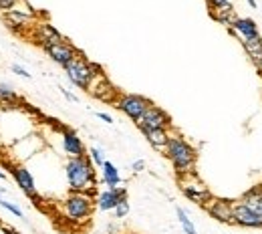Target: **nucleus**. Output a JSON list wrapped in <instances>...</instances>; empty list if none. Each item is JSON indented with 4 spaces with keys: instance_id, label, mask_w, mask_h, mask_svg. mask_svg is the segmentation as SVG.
Instances as JSON below:
<instances>
[{
    "instance_id": "nucleus-1",
    "label": "nucleus",
    "mask_w": 262,
    "mask_h": 234,
    "mask_svg": "<svg viewBox=\"0 0 262 234\" xmlns=\"http://www.w3.org/2000/svg\"><path fill=\"white\" fill-rule=\"evenodd\" d=\"M65 176L69 182L71 192H85L93 194L97 190V174L95 166L89 160V156H79V158H69L65 164Z\"/></svg>"
},
{
    "instance_id": "nucleus-2",
    "label": "nucleus",
    "mask_w": 262,
    "mask_h": 234,
    "mask_svg": "<svg viewBox=\"0 0 262 234\" xmlns=\"http://www.w3.org/2000/svg\"><path fill=\"white\" fill-rule=\"evenodd\" d=\"M164 154L165 158L171 162L173 172L178 174V178L180 176H188V174H196V150L192 147V143H188L180 134L169 135Z\"/></svg>"
},
{
    "instance_id": "nucleus-3",
    "label": "nucleus",
    "mask_w": 262,
    "mask_h": 234,
    "mask_svg": "<svg viewBox=\"0 0 262 234\" xmlns=\"http://www.w3.org/2000/svg\"><path fill=\"white\" fill-rule=\"evenodd\" d=\"M95 208V198L93 194H85V192H71L63 200V214L69 222L73 224H83L91 218Z\"/></svg>"
},
{
    "instance_id": "nucleus-4",
    "label": "nucleus",
    "mask_w": 262,
    "mask_h": 234,
    "mask_svg": "<svg viewBox=\"0 0 262 234\" xmlns=\"http://www.w3.org/2000/svg\"><path fill=\"white\" fill-rule=\"evenodd\" d=\"M65 73H67V79L75 87H79L83 91H89L91 85H93V81L101 75L97 65H93L91 61H87L83 55H79L77 59H73L65 67Z\"/></svg>"
},
{
    "instance_id": "nucleus-5",
    "label": "nucleus",
    "mask_w": 262,
    "mask_h": 234,
    "mask_svg": "<svg viewBox=\"0 0 262 234\" xmlns=\"http://www.w3.org/2000/svg\"><path fill=\"white\" fill-rule=\"evenodd\" d=\"M180 182V190L184 192V196L194 204L204 206L206 202L212 198V192L208 190V186L198 178L196 174H188V176H180L178 178Z\"/></svg>"
},
{
    "instance_id": "nucleus-6",
    "label": "nucleus",
    "mask_w": 262,
    "mask_h": 234,
    "mask_svg": "<svg viewBox=\"0 0 262 234\" xmlns=\"http://www.w3.org/2000/svg\"><path fill=\"white\" fill-rule=\"evenodd\" d=\"M149 103L151 101L145 99L143 95H137V93H123V95H119L117 101H115V107L123 113V115H127L131 121H139V117L143 115V111L149 107Z\"/></svg>"
},
{
    "instance_id": "nucleus-7",
    "label": "nucleus",
    "mask_w": 262,
    "mask_h": 234,
    "mask_svg": "<svg viewBox=\"0 0 262 234\" xmlns=\"http://www.w3.org/2000/svg\"><path fill=\"white\" fill-rule=\"evenodd\" d=\"M135 125L141 132H145V130H169L171 127V119H169V115L162 107L149 103V107L143 111V115L139 117V121Z\"/></svg>"
},
{
    "instance_id": "nucleus-8",
    "label": "nucleus",
    "mask_w": 262,
    "mask_h": 234,
    "mask_svg": "<svg viewBox=\"0 0 262 234\" xmlns=\"http://www.w3.org/2000/svg\"><path fill=\"white\" fill-rule=\"evenodd\" d=\"M4 14V20L8 23V27L10 29H14V31H25V29H33L34 25H36V12H34L33 8L27 4L25 8H12V10H6V12H2Z\"/></svg>"
},
{
    "instance_id": "nucleus-9",
    "label": "nucleus",
    "mask_w": 262,
    "mask_h": 234,
    "mask_svg": "<svg viewBox=\"0 0 262 234\" xmlns=\"http://www.w3.org/2000/svg\"><path fill=\"white\" fill-rule=\"evenodd\" d=\"M45 53L51 57V61H55L57 65H61V67L65 69L73 59H77L81 53L67 40V38H63L61 42H57V45H51V47H47L45 49Z\"/></svg>"
},
{
    "instance_id": "nucleus-10",
    "label": "nucleus",
    "mask_w": 262,
    "mask_h": 234,
    "mask_svg": "<svg viewBox=\"0 0 262 234\" xmlns=\"http://www.w3.org/2000/svg\"><path fill=\"white\" fill-rule=\"evenodd\" d=\"M232 224L244 226V228H262V216L248 210L242 202H232Z\"/></svg>"
},
{
    "instance_id": "nucleus-11",
    "label": "nucleus",
    "mask_w": 262,
    "mask_h": 234,
    "mask_svg": "<svg viewBox=\"0 0 262 234\" xmlns=\"http://www.w3.org/2000/svg\"><path fill=\"white\" fill-rule=\"evenodd\" d=\"M33 36L42 49H47L51 45H57V42H61L65 38L51 23H36L33 27Z\"/></svg>"
},
{
    "instance_id": "nucleus-12",
    "label": "nucleus",
    "mask_w": 262,
    "mask_h": 234,
    "mask_svg": "<svg viewBox=\"0 0 262 234\" xmlns=\"http://www.w3.org/2000/svg\"><path fill=\"white\" fill-rule=\"evenodd\" d=\"M10 174H12L14 182H16V186L25 192V196H29V198H36V196H38L33 174H31L27 167L25 166H10Z\"/></svg>"
},
{
    "instance_id": "nucleus-13",
    "label": "nucleus",
    "mask_w": 262,
    "mask_h": 234,
    "mask_svg": "<svg viewBox=\"0 0 262 234\" xmlns=\"http://www.w3.org/2000/svg\"><path fill=\"white\" fill-rule=\"evenodd\" d=\"M204 208L208 210V214L212 218H216L218 222H224V224H232V202L222 200V198H210V200L204 204Z\"/></svg>"
},
{
    "instance_id": "nucleus-14",
    "label": "nucleus",
    "mask_w": 262,
    "mask_h": 234,
    "mask_svg": "<svg viewBox=\"0 0 262 234\" xmlns=\"http://www.w3.org/2000/svg\"><path fill=\"white\" fill-rule=\"evenodd\" d=\"M127 196V190L125 188H107V190H103V192H99L97 194V200H95V206H97L99 210H103V212H109V210H113L119 200H123Z\"/></svg>"
},
{
    "instance_id": "nucleus-15",
    "label": "nucleus",
    "mask_w": 262,
    "mask_h": 234,
    "mask_svg": "<svg viewBox=\"0 0 262 234\" xmlns=\"http://www.w3.org/2000/svg\"><path fill=\"white\" fill-rule=\"evenodd\" d=\"M61 141H63V150H65V154L69 158H79V156H85L87 154V147H85L83 139L79 137L77 132H73V130H63Z\"/></svg>"
},
{
    "instance_id": "nucleus-16",
    "label": "nucleus",
    "mask_w": 262,
    "mask_h": 234,
    "mask_svg": "<svg viewBox=\"0 0 262 234\" xmlns=\"http://www.w3.org/2000/svg\"><path fill=\"white\" fill-rule=\"evenodd\" d=\"M89 93L93 95V97H97V99H101V101H117V97H119V93L115 91V87L103 77V73L99 75L97 79L93 81V85H91V89H89Z\"/></svg>"
},
{
    "instance_id": "nucleus-17",
    "label": "nucleus",
    "mask_w": 262,
    "mask_h": 234,
    "mask_svg": "<svg viewBox=\"0 0 262 234\" xmlns=\"http://www.w3.org/2000/svg\"><path fill=\"white\" fill-rule=\"evenodd\" d=\"M232 33H236L242 38H252V36H258V27L252 18H246V16H236L234 23H232Z\"/></svg>"
},
{
    "instance_id": "nucleus-18",
    "label": "nucleus",
    "mask_w": 262,
    "mask_h": 234,
    "mask_svg": "<svg viewBox=\"0 0 262 234\" xmlns=\"http://www.w3.org/2000/svg\"><path fill=\"white\" fill-rule=\"evenodd\" d=\"M143 137H145V141L154 147V150H158V152H164L165 145H167V139H169V130H145V132H141Z\"/></svg>"
},
{
    "instance_id": "nucleus-19",
    "label": "nucleus",
    "mask_w": 262,
    "mask_h": 234,
    "mask_svg": "<svg viewBox=\"0 0 262 234\" xmlns=\"http://www.w3.org/2000/svg\"><path fill=\"white\" fill-rule=\"evenodd\" d=\"M101 178H103V184L107 188H119L121 186V174H119V169H117V166L113 162H107V160L103 162Z\"/></svg>"
},
{
    "instance_id": "nucleus-20",
    "label": "nucleus",
    "mask_w": 262,
    "mask_h": 234,
    "mask_svg": "<svg viewBox=\"0 0 262 234\" xmlns=\"http://www.w3.org/2000/svg\"><path fill=\"white\" fill-rule=\"evenodd\" d=\"M240 202H242L248 210H252L254 214L262 216V186H254L252 190H248L246 194H242Z\"/></svg>"
},
{
    "instance_id": "nucleus-21",
    "label": "nucleus",
    "mask_w": 262,
    "mask_h": 234,
    "mask_svg": "<svg viewBox=\"0 0 262 234\" xmlns=\"http://www.w3.org/2000/svg\"><path fill=\"white\" fill-rule=\"evenodd\" d=\"M242 47H244V51L248 53V57L254 61V63H258L262 59V36H252V38H242Z\"/></svg>"
},
{
    "instance_id": "nucleus-22",
    "label": "nucleus",
    "mask_w": 262,
    "mask_h": 234,
    "mask_svg": "<svg viewBox=\"0 0 262 234\" xmlns=\"http://www.w3.org/2000/svg\"><path fill=\"white\" fill-rule=\"evenodd\" d=\"M18 101H20V97L16 95V91L12 89V85L0 83V103H4V105H16Z\"/></svg>"
},
{
    "instance_id": "nucleus-23",
    "label": "nucleus",
    "mask_w": 262,
    "mask_h": 234,
    "mask_svg": "<svg viewBox=\"0 0 262 234\" xmlns=\"http://www.w3.org/2000/svg\"><path fill=\"white\" fill-rule=\"evenodd\" d=\"M176 216H178V220H180V224H182V228H184V232L186 234H198L196 226H194V222H192V218L188 216V212L184 210V208H176Z\"/></svg>"
},
{
    "instance_id": "nucleus-24",
    "label": "nucleus",
    "mask_w": 262,
    "mask_h": 234,
    "mask_svg": "<svg viewBox=\"0 0 262 234\" xmlns=\"http://www.w3.org/2000/svg\"><path fill=\"white\" fill-rule=\"evenodd\" d=\"M212 16H214L218 23H222L224 27L232 29V23H234V18H236V12H234V10H212Z\"/></svg>"
},
{
    "instance_id": "nucleus-25",
    "label": "nucleus",
    "mask_w": 262,
    "mask_h": 234,
    "mask_svg": "<svg viewBox=\"0 0 262 234\" xmlns=\"http://www.w3.org/2000/svg\"><path fill=\"white\" fill-rule=\"evenodd\" d=\"M0 208H4L6 212L14 214L16 218H23V210H20V206H16L14 202H8V200H4V198H0Z\"/></svg>"
},
{
    "instance_id": "nucleus-26",
    "label": "nucleus",
    "mask_w": 262,
    "mask_h": 234,
    "mask_svg": "<svg viewBox=\"0 0 262 234\" xmlns=\"http://www.w3.org/2000/svg\"><path fill=\"white\" fill-rule=\"evenodd\" d=\"M113 212H115V218H125L129 214V200H127V196L123 200H119V204L113 208Z\"/></svg>"
},
{
    "instance_id": "nucleus-27",
    "label": "nucleus",
    "mask_w": 262,
    "mask_h": 234,
    "mask_svg": "<svg viewBox=\"0 0 262 234\" xmlns=\"http://www.w3.org/2000/svg\"><path fill=\"white\" fill-rule=\"evenodd\" d=\"M212 10H234L232 0H208Z\"/></svg>"
},
{
    "instance_id": "nucleus-28",
    "label": "nucleus",
    "mask_w": 262,
    "mask_h": 234,
    "mask_svg": "<svg viewBox=\"0 0 262 234\" xmlns=\"http://www.w3.org/2000/svg\"><path fill=\"white\" fill-rule=\"evenodd\" d=\"M87 156H89V160L93 162V166H97V167H101V166H103V162H105V158H103V152H101L99 147H91Z\"/></svg>"
},
{
    "instance_id": "nucleus-29",
    "label": "nucleus",
    "mask_w": 262,
    "mask_h": 234,
    "mask_svg": "<svg viewBox=\"0 0 262 234\" xmlns=\"http://www.w3.org/2000/svg\"><path fill=\"white\" fill-rule=\"evenodd\" d=\"M23 0H0V12H6V10H12L14 6H18Z\"/></svg>"
},
{
    "instance_id": "nucleus-30",
    "label": "nucleus",
    "mask_w": 262,
    "mask_h": 234,
    "mask_svg": "<svg viewBox=\"0 0 262 234\" xmlns=\"http://www.w3.org/2000/svg\"><path fill=\"white\" fill-rule=\"evenodd\" d=\"M12 73H14V75H18V77H25V79H31V73H29V71H27V69L23 67V65H18V63H14V65H12Z\"/></svg>"
},
{
    "instance_id": "nucleus-31",
    "label": "nucleus",
    "mask_w": 262,
    "mask_h": 234,
    "mask_svg": "<svg viewBox=\"0 0 262 234\" xmlns=\"http://www.w3.org/2000/svg\"><path fill=\"white\" fill-rule=\"evenodd\" d=\"M131 169H133V174L143 172V169H145V162H143V160H135V162L131 164Z\"/></svg>"
},
{
    "instance_id": "nucleus-32",
    "label": "nucleus",
    "mask_w": 262,
    "mask_h": 234,
    "mask_svg": "<svg viewBox=\"0 0 262 234\" xmlns=\"http://www.w3.org/2000/svg\"><path fill=\"white\" fill-rule=\"evenodd\" d=\"M95 115H97V117H99V119H101V121H105V123H109V125L113 123V117H111L109 113H105V111H97Z\"/></svg>"
},
{
    "instance_id": "nucleus-33",
    "label": "nucleus",
    "mask_w": 262,
    "mask_h": 234,
    "mask_svg": "<svg viewBox=\"0 0 262 234\" xmlns=\"http://www.w3.org/2000/svg\"><path fill=\"white\" fill-rule=\"evenodd\" d=\"M61 93H63V95H65L67 99L69 101H77V95H73V93H69V91H67L65 87H61Z\"/></svg>"
},
{
    "instance_id": "nucleus-34",
    "label": "nucleus",
    "mask_w": 262,
    "mask_h": 234,
    "mask_svg": "<svg viewBox=\"0 0 262 234\" xmlns=\"http://www.w3.org/2000/svg\"><path fill=\"white\" fill-rule=\"evenodd\" d=\"M0 226H2V230H4L6 234H20V232H16L14 228H10V226H4V224H0Z\"/></svg>"
},
{
    "instance_id": "nucleus-35",
    "label": "nucleus",
    "mask_w": 262,
    "mask_h": 234,
    "mask_svg": "<svg viewBox=\"0 0 262 234\" xmlns=\"http://www.w3.org/2000/svg\"><path fill=\"white\" fill-rule=\"evenodd\" d=\"M246 2H248V4L252 6V8H256V0H246Z\"/></svg>"
},
{
    "instance_id": "nucleus-36",
    "label": "nucleus",
    "mask_w": 262,
    "mask_h": 234,
    "mask_svg": "<svg viewBox=\"0 0 262 234\" xmlns=\"http://www.w3.org/2000/svg\"><path fill=\"white\" fill-rule=\"evenodd\" d=\"M256 67H258V71H260V73H262V59H260V61H258V63H256Z\"/></svg>"
},
{
    "instance_id": "nucleus-37",
    "label": "nucleus",
    "mask_w": 262,
    "mask_h": 234,
    "mask_svg": "<svg viewBox=\"0 0 262 234\" xmlns=\"http://www.w3.org/2000/svg\"><path fill=\"white\" fill-rule=\"evenodd\" d=\"M0 180H6V174L4 172H0Z\"/></svg>"
},
{
    "instance_id": "nucleus-38",
    "label": "nucleus",
    "mask_w": 262,
    "mask_h": 234,
    "mask_svg": "<svg viewBox=\"0 0 262 234\" xmlns=\"http://www.w3.org/2000/svg\"><path fill=\"white\" fill-rule=\"evenodd\" d=\"M4 192H6V190H4V188H0V198L4 196Z\"/></svg>"
},
{
    "instance_id": "nucleus-39",
    "label": "nucleus",
    "mask_w": 262,
    "mask_h": 234,
    "mask_svg": "<svg viewBox=\"0 0 262 234\" xmlns=\"http://www.w3.org/2000/svg\"><path fill=\"white\" fill-rule=\"evenodd\" d=\"M59 234H69V232H59Z\"/></svg>"
}]
</instances>
